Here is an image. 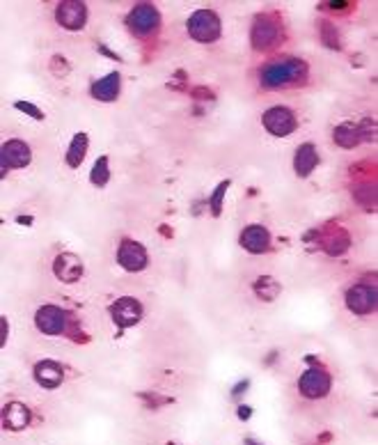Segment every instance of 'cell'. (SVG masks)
I'll return each instance as SVG.
<instances>
[{"label": "cell", "instance_id": "1", "mask_svg": "<svg viewBox=\"0 0 378 445\" xmlns=\"http://www.w3.org/2000/svg\"><path fill=\"white\" fill-rule=\"evenodd\" d=\"M259 78H262L264 88H287V85H298V83H305L307 65L303 60H296V58L273 60L262 69Z\"/></svg>", "mask_w": 378, "mask_h": 445}, {"label": "cell", "instance_id": "2", "mask_svg": "<svg viewBox=\"0 0 378 445\" xmlns=\"http://www.w3.org/2000/svg\"><path fill=\"white\" fill-rule=\"evenodd\" d=\"M126 26H129V30L133 35L149 37V35H154L156 30H159L161 14H159V10H156L154 5H147V3L136 5L129 12V17H126Z\"/></svg>", "mask_w": 378, "mask_h": 445}, {"label": "cell", "instance_id": "3", "mask_svg": "<svg viewBox=\"0 0 378 445\" xmlns=\"http://www.w3.org/2000/svg\"><path fill=\"white\" fill-rule=\"evenodd\" d=\"M188 35L198 42H216L220 37V19L216 17V12L211 10H198L188 19Z\"/></svg>", "mask_w": 378, "mask_h": 445}, {"label": "cell", "instance_id": "4", "mask_svg": "<svg viewBox=\"0 0 378 445\" xmlns=\"http://www.w3.org/2000/svg\"><path fill=\"white\" fill-rule=\"evenodd\" d=\"M282 37V26L280 21L271 17V14H264L255 21V28H252V44H255L257 51H266L278 46Z\"/></svg>", "mask_w": 378, "mask_h": 445}, {"label": "cell", "instance_id": "5", "mask_svg": "<svg viewBox=\"0 0 378 445\" xmlns=\"http://www.w3.org/2000/svg\"><path fill=\"white\" fill-rule=\"evenodd\" d=\"M330 374L324 368H310L301 374V381H298V390L307 400H319V397H326L330 393Z\"/></svg>", "mask_w": 378, "mask_h": 445}, {"label": "cell", "instance_id": "6", "mask_svg": "<svg viewBox=\"0 0 378 445\" xmlns=\"http://www.w3.org/2000/svg\"><path fill=\"white\" fill-rule=\"evenodd\" d=\"M69 312L58 306H42L35 315V326L44 335H62L67 331Z\"/></svg>", "mask_w": 378, "mask_h": 445}, {"label": "cell", "instance_id": "7", "mask_svg": "<svg viewBox=\"0 0 378 445\" xmlns=\"http://www.w3.org/2000/svg\"><path fill=\"white\" fill-rule=\"evenodd\" d=\"M262 122H264L266 131H269V134H273V136H278V138H285L289 134H294L296 127H298L296 115L291 113L289 108H285V106H273V108H269V111L264 113Z\"/></svg>", "mask_w": 378, "mask_h": 445}, {"label": "cell", "instance_id": "8", "mask_svg": "<svg viewBox=\"0 0 378 445\" xmlns=\"http://www.w3.org/2000/svg\"><path fill=\"white\" fill-rule=\"evenodd\" d=\"M110 315H113V322L120 326V329H131V326H136L140 319H143V306H140L138 299L124 296V299H117L113 303Z\"/></svg>", "mask_w": 378, "mask_h": 445}, {"label": "cell", "instance_id": "9", "mask_svg": "<svg viewBox=\"0 0 378 445\" xmlns=\"http://www.w3.org/2000/svg\"><path fill=\"white\" fill-rule=\"evenodd\" d=\"M117 262L122 264V269L136 273V271L147 269L149 257H147V251L143 248V244L131 241V239H124L120 244V248H117Z\"/></svg>", "mask_w": 378, "mask_h": 445}, {"label": "cell", "instance_id": "10", "mask_svg": "<svg viewBox=\"0 0 378 445\" xmlns=\"http://www.w3.org/2000/svg\"><path fill=\"white\" fill-rule=\"evenodd\" d=\"M55 19L67 30H83L85 21H88V7H85V3H78V0H65L55 10Z\"/></svg>", "mask_w": 378, "mask_h": 445}, {"label": "cell", "instance_id": "11", "mask_svg": "<svg viewBox=\"0 0 378 445\" xmlns=\"http://www.w3.org/2000/svg\"><path fill=\"white\" fill-rule=\"evenodd\" d=\"M346 308L356 315H367L376 308V287L374 285H353L346 292Z\"/></svg>", "mask_w": 378, "mask_h": 445}, {"label": "cell", "instance_id": "12", "mask_svg": "<svg viewBox=\"0 0 378 445\" xmlns=\"http://www.w3.org/2000/svg\"><path fill=\"white\" fill-rule=\"evenodd\" d=\"M241 246L252 255H262L271 248V234L264 225H248L241 234Z\"/></svg>", "mask_w": 378, "mask_h": 445}, {"label": "cell", "instance_id": "13", "mask_svg": "<svg viewBox=\"0 0 378 445\" xmlns=\"http://www.w3.org/2000/svg\"><path fill=\"white\" fill-rule=\"evenodd\" d=\"M33 161L30 147L23 140H7L3 145V168H26Z\"/></svg>", "mask_w": 378, "mask_h": 445}, {"label": "cell", "instance_id": "14", "mask_svg": "<svg viewBox=\"0 0 378 445\" xmlns=\"http://www.w3.org/2000/svg\"><path fill=\"white\" fill-rule=\"evenodd\" d=\"M53 271L62 283H76V280H81V276H83V262H81V257H76L72 253H62L55 257Z\"/></svg>", "mask_w": 378, "mask_h": 445}, {"label": "cell", "instance_id": "15", "mask_svg": "<svg viewBox=\"0 0 378 445\" xmlns=\"http://www.w3.org/2000/svg\"><path fill=\"white\" fill-rule=\"evenodd\" d=\"M120 88H122V76L113 72V74H108L104 78H99V81H94L92 83V97L97 99V101H115L117 97H120Z\"/></svg>", "mask_w": 378, "mask_h": 445}, {"label": "cell", "instance_id": "16", "mask_svg": "<svg viewBox=\"0 0 378 445\" xmlns=\"http://www.w3.org/2000/svg\"><path fill=\"white\" fill-rule=\"evenodd\" d=\"M30 423V409L21 402H12L3 409V425L10 432H21Z\"/></svg>", "mask_w": 378, "mask_h": 445}, {"label": "cell", "instance_id": "17", "mask_svg": "<svg viewBox=\"0 0 378 445\" xmlns=\"http://www.w3.org/2000/svg\"><path fill=\"white\" fill-rule=\"evenodd\" d=\"M35 379L42 388H58L65 379L62 368L55 361H42L35 365Z\"/></svg>", "mask_w": 378, "mask_h": 445}, {"label": "cell", "instance_id": "18", "mask_svg": "<svg viewBox=\"0 0 378 445\" xmlns=\"http://www.w3.org/2000/svg\"><path fill=\"white\" fill-rule=\"evenodd\" d=\"M317 163H319V152L312 143H305L296 150L294 168H296L298 177H307L314 168H317Z\"/></svg>", "mask_w": 378, "mask_h": 445}, {"label": "cell", "instance_id": "19", "mask_svg": "<svg viewBox=\"0 0 378 445\" xmlns=\"http://www.w3.org/2000/svg\"><path fill=\"white\" fill-rule=\"evenodd\" d=\"M85 152H88V136L76 134L74 140H72V145H69V150H67V163L72 168H78L83 163V159H85Z\"/></svg>", "mask_w": 378, "mask_h": 445}, {"label": "cell", "instance_id": "20", "mask_svg": "<svg viewBox=\"0 0 378 445\" xmlns=\"http://www.w3.org/2000/svg\"><path fill=\"white\" fill-rule=\"evenodd\" d=\"M349 234H346L342 228H337V230H333L326 237V241H324V248L330 253V255H340V253H344L346 248H349Z\"/></svg>", "mask_w": 378, "mask_h": 445}, {"label": "cell", "instance_id": "21", "mask_svg": "<svg viewBox=\"0 0 378 445\" xmlns=\"http://www.w3.org/2000/svg\"><path fill=\"white\" fill-rule=\"evenodd\" d=\"M255 294L264 301H275L280 294V285L275 283L271 276H262V278H257V283H255Z\"/></svg>", "mask_w": 378, "mask_h": 445}, {"label": "cell", "instance_id": "22", "mask_svg": "<svg viewBox=\"0 0 378 445\" xmlns=\"http://www.w3.org/2000/svg\"><path fill=\"white\" fill-rule=\"evenodd\" d=\"M335 143L346 147V150H349V147H356L360 143L358 129L353 127V124H342V127H337L335 129Z\"/></svg>", "mask_w": 378, "mask_h": 445}, {"label": "cell", "instance_id": "23", "mask_svg": "<svg viewBox=\"0 0 378 445\" xmlns=\"http://www.w3.org/2000/svg\"><path fill=\"white\" fill-rule=\"evenodd\" d=\"M108 179H110V173H108V156H101V159L94 163V168H92V175H90V182L94 186H106L108 184Z\"/></svg>", "mask_w": 378, "mask_h": 445}, {"label": "cell", "instance_id": "24", "mask_svg": "<svg viewBox=\"0 0 378 445\" xmlns=\"http://www.w3.org/2000/svg\"><path fill=\"white\" fill-rule=\"evenodd\" d=\"M227 189H230V182H220L216 193H214V198H211V212H214V216H220V209H223V195L227 193Z\"/></svg>", "mask_w": 378, "mask_h": 445}, {"label": "cell", "instance_id": "25", "mask_svg": "<svg viewBox=\"0 0 378 445\" xmlns=\"http://www.w3.org/2000/svg\"><path fill=\"white\" fill-rule=\"evenodd\" d=\"M17 108H19V111H23V113L33 115L35 120H44V113L39 111V108H35L33 104H28V101H19V104H17Z\"/></svg>", "mask_w": 378, "mask_h": 445}, {"label": "cell", "instance_id": "26", "mask_svg": "<svg viewBox=\"0 0 378 445\" xmlns=\"http://www.w3.org/2000/svg\"><path fill=\"white\" fill-rule=\"evenodd\" d=\"M239 411H241V413H239L241 418H250V409H248V407H241Z\"/></svg>", "mask_w": 378, "mask_h": 445}, {"label": "cell", "instance_id": "27", "mask_svg": "<svg viewBox=\"0 0 378 445\" xmlns=\"http://www.w3.org/2000/svg\"><path fill=\"white\" fill-rule=\"evenodd\" d=\"M246 445H255V443H252V441H248V443H246Z\"/></svg>", "mask_w": 378, "mask_h": 445}]
</instances>
